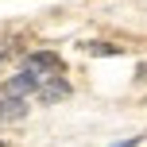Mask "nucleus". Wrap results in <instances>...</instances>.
Instances as JSON below:
<instances>
[{"instance_id":"nucleus-5","label":"nucleus","mask_w":147,"mask_h":147,"mask_svg":"<svg viewBox=\"0 0 147 147\" xmlns=\"http://www.w3.org/2000/svg\"><path fill=\"white\" fill-rule=\"evenodd\" d=\"M81 51L85 54H120V47H112V43H81Z\"/></svg>"},{"instance_id":"nucleus-7","label":"nucleus","mask_w":147,"mask_h":147,"mask_svg":"<svg viewBox=\"0 0 147 147\" xmlns=\"http://www.w3.org/2000/svg\"><path fill=\"white\" fill-rule=\"evenodd\" d=\"M140 78H143V81H147V62H143V66H140Z\"/></svg>"},{"instance_id":"nucleus-9","label":"nucleus","mask_w":147,"mask_h":147,"mask_svg":"<svg viewBox=\"0 0 147 147\" xmlns=\"http://www.w3.org/2000/svg\"><path fill=\"white\" fill-rule=\"evenodd\" d=\"M0 147H4V143H0Z\"/></svg>"},{"instance_id":"nucleus-1","label":"nucleus","mask_w":147,"mask_h":147,"mask_svg":"<svg viewBox=\"0 0 147 147\" xmlns=\"http://www.w3.org/2000/svg\"><path fill=\"white\" fill-rule=\"evenodd\" d=\"M58 70H62V58L54 51H35V54L23 58V74H31L39 85H43L47 78H58Z\"/></svg>"},{"instance_id":"nucleus-2","label":"nucleus","mask_w":147,"mask_h":147,"mask_svg":"<svg viewBox=\"0 0 147 147\" xmlns=\"http://www.w3.org/2000/svg\"><path fill=\"white\" fill-rule=\"evenodd\" d=\"M35 89H39V81L31 78V74H20V78H12V81L4 85V93H8V97H16V101H23V97L35 93Z\"/></svg>"},{"instance_id":"nucleus-6","label":"nucleus","mask_w":147,"mask_h":147,"mask_svg":"<svg viewBox=\"0 0 147 147\" xmlns=\"http://www.w3.org/2000/svg\"><path fill=\"white\" fill-rule=\"evenodd\" d=\"M116 147H140V136H128L124 143H116Z\"/></svg>"},{"instance_id":"nucleus-4","label":"nucleus","mask_w":147,"mask_h":147,"mask_svg":"<svg viewBox=\"0 0 147 147\" xmlns=\"http://www.w3.org/2000/svg\"><path fill=\"white\" fill-rule=\"evenodd\" d=\"M66 93H70V85L58 81V78H47L43 85H39V97H43V101H58V97H66Z\"/></svg>"},{"instance_id":"nucleus-3","label":"nucleus","mask_w":147,"mask_h":147,"mask_svg":"<svg viewBox=\"0 0 147 147\" xmlns=\"http://www.w3.org/2000/svg\"><path fill=\"white\" fill-rule=\"evenodd\" d=\"M23 116H27V101H16V97L0 101V120H23Z\"/></svg>"},{"instance_id":"nucleus-8","label":"nucleus","mask_w":147,"mask_h":147,"mask_svg":"<svg viewBox=\"0 0 147 147\" xmlns=\"http://www.w3.org/2000/svg\"><path fill=\"white\" fill-rule=\"evenodd\" d=\"M4 58H8V51H4V47H0V62H4Z\"/></svg>"}]
</instances>
